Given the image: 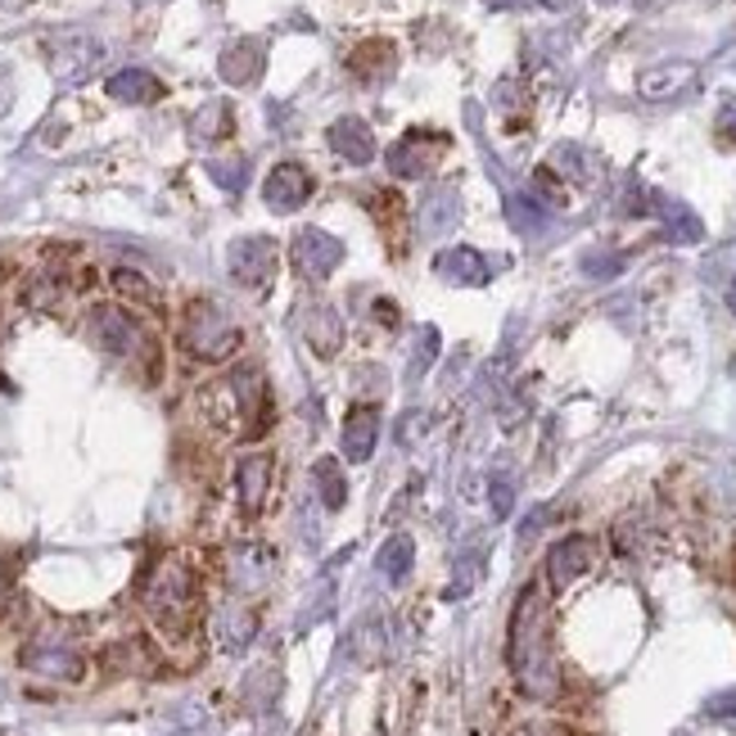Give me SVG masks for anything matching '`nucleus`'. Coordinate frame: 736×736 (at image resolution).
I'll return each mask as SVG.
<instances>
[{
    "instance_id": "obj_23",
    "label": "nucleus",
    "mask_w": 736,
    "mask_h": 736,
    "mask_svg": "<svg viewBox=\"0 0 736 736\" xmlns=\"http://www.w3.org/2000/svg\"><path fill=\"white\" fill-rule=\"evenodd\" d=\"M254 628H258V619H254L249 610H226V615L217 619V637H222V646H226V650H239V646H249Z\"/></svg>"
},
{
    "instance_id": "obj_9",
    "label": "nucleus",
    "mask_w": 736,
    "mask_h": 736,
    "mask_svg": "<svg viewBox=\"0 0 736 736\" xmlns=\"http://www.w3.org/2000/svg\"><path fill=\"white\" fill-rule=\"evenodd\" d=\"M375 439H380V412H375V406H366V402L349 406V421H344V457H349L353 465L371 461Z\"/></svg>"
},
{
    "instance_id": "obj_21",
    "label": "nucleus",
    "mask_w": 736,
    "mask_h": 736,
    "mask_svg": "<svg viewBox=\"0 0 736 736\" xmlns=\"http://www.w3.org/2000/svg\"><path fill=\"white\" fill-rule=\"evenodd\" d=\"M439 276H448V281H465V285H479L483 276H488V267H483V258L474 254V249H448V254H439Z\"/></svg>"
},
{
    "instance_id": "obj_10",
    "label": "nucleus",
    "mask_w": 736,
    "mask_h": 736,
    "mask_svg": "<svg viewBox=\"0 0 736 736\" xmlns=\"http://www.w3.org/2000/svg\"><path fill=\"white\" fill-rule=\"evenodd\" d=\"M235 483H239V507L249 516H258L267 493H272V457H263V452L244 457L239 470H235Z\"/></svg>"
},
{
    "instance_id": "obj_31",
    "label": "nucleus",
    "mask_w": 736,
    "mask_h": 736,
    "mask_svg": "<svg viewBox=\"0 0 736 736\" xmlns=\"http://www.w3.org/2000/svg\"><path fill=\"white\" fill-rule=\"evenodd\" d=\"M709 714H714V718H727V714H736V691H723V696H714V700H709Z\"/></svg>"
},
{
    "instance_id": "obj_6",
    "label": "nucleus",
    "mask_w": 736,
    "mask_h": 736,
    "mask_svg": "<svg viewBox=\"0 0 736 736\" xmlns=\"http://www.w3.org/2000/svg\"><path fill=\"white\" fill-rule=\"evenodd\" d=\"M344 258V244L335 239V235H325V230H303L298 239H294V267L303 272V276H331V267Z\"/></svg>"
},
{
    "instance_id": "obj_7",
    "label": "nucleus",
    "mask_w": 736,
    "mask_h": 736,
    "mask_svg": "<svg viewBox=\"0 0 736 736\" xmlns=\"http://www.w3.org/2000/svg\"><path fill=\"white\" fill-rule=\"evenodd\" d=\"M91 335H96V344L105 349V353H136V344H140V331H136V321H131V312H122V307H96V316H91Z\"/></svg>"
},
{
    "instance_id": "obj_19",
    "label": "nucleus",
    "mask_w": 736,
    "mask_h": 736,
    "mask_svg": "<svg viewBox=\"0 0 736 736\" xmlns=\"http://www.w3.org/2000/svg\"><path fill=\"white\" fill-rule=\"evenodd\" d=\"M349 68H353L362 81H384V77L393 72V46H389V41H366V46L353 50Z\"/></svg>"
},
{
    "instance_id": "obj_28",
    "label": "nucleus",
    "mask_w": 736,
    "mask_h": 736,
    "mask_svg": "<svg viewBox=\"0 0 736 736\" xmlns=\"http://www.w3.org/2000/svg\"><path fill=\"white\" fill-rule=\"evenodd\" d=\"M208 173H213V181H222L226 190H239V186H244V158H239V163H208Z\"/></svg>"
},
{
    "instance_id": "obj_17",
    "label": "nucleus",
    "mask_w": 736,
    "mask_h": 736,
    "mask_svg": "<svg viewBox=\"0 0 736 736\" xmlns=\"http://www.w3.org/2000/svg\"><path fill=\"white\" fill-rule=\"evenodd\" d=\"M28 669L46 674V678H63V683H77L81 678V660L72 656V650H59V646H32L23 656Z\"/></svg>"
},
{
    "instance_id": "obj_11",
    "label": "nucleus",
    "mask_w": 736,
    "mask_h": 736,
    "mask_svg": "<svg viewBox=\"0 0 736 736\" xmlns=\"http://www.w3.org/2000/svg\"><path fill=\"white\" fill-rule=\"evenodd\" d=\"M588 565H592V542H588V538H565V542H556L551 556H547V579H551L556 588H569Z\"/></svg>"
},
{
    "instance_id": "obj_30",
    "label": "nucleus",
    "mask_w": 736,
    "mask_h": 736,
    "mask_svg": "<svg viewBox=\"0 0 736 736\" xmlns=\"http://www.w3.org/2000/svg\"><path fill=\"white\" fill-rule=\"evenodd\" d=\"M718 131L736 145V96H732V100H723V109H718Z\"/></svg>"
},
{
    "instance_id": "obj_20",
    "label": "nucleus",
    "mask_w": 736,
    "mask_h": 736,
    "mask_svg": "<svg viewBox=\"0 0 736 736\" xmlns=\"http://www.w3.org/2000/svg\"><path fill=\"white\" fill-rule=\"evenodd\" d=\"M312 479H316V488H321L325 511H340V507L349 502V483H344V470H340L335 457H321V461L312 465Z\"/></svg>"
},
{
    "instance_id": "obj_33",
    "label": "nucleus",
    "mask_w": 736,
    "mask_h": 736,
    "mask_svg": "<svg viewBox=\"0 0 736 736\" xmlns=\"http://www.w3.org/2000/svg\"><path fill=\"white\" fill-rule=\"evenodd\" d=\"M727 303H732V312H736V281H732V290H727Z\"/></svg>"
},
{
    "instance_id": "obj_12",
    "label": "nucleus",
    "mask_w": 736,
    "mask_h": 736,
    "mask_svg": "<svg viewBox=\"0 0 736 736\" xmlns=\"http://www.w3.org/2000/svg\"><path fill=\"white\" fill-rule=\"evenodd\" d=\"M105 91H109L118 105H154V100L163 96V81H158L154 72H145V68H122V72H114V77L105 81Z\"/></svg>"
},
{
    "instance_id": "obj_16",
    "label": "nucleus",
    "mask_w": 736,
    "mask_h": 736,
    "mask_svg": "<svg viewBox=\"0 0 736 736\" xmlns=\"http://www.w3.org/2000/svg\"><path fill=\"white\" fill-rule=\"evenodd\" d=\"M691 77H696V68L691 63H665V68H650V72H641V96L646 100H669V96H678L683 87H691Z\"/></svg>"
},
{
    "instance_id": "obj_26",
    "label": "nucleus",
    "mask_w": 736,
    "mask_h": 736,
    "mask_svg": "<svg viewBox=\"0 0 736 736\" xmlns=\"http://www.w3.org/2000/svg\"><path fill=\"white\" fill-rule=\"evenodd\" d=\"M452 222H457V195L452 190H439L425 204V230H448Z\"/></svg>"
},
{
    "instance_id": "obj_3",
    "label": "nucleus",
    "mask_w": 736,
    "mask_h": 736,
    "mask_svg": "<svg viewBox=\"0 0 736 736\" xmlns=\"http://www.w3.org/2000/svg\"><path fill=\"white\" fill-rule=\"evenodd\" d=\"M186 344L199 353V357H208V362H222L226 353H235L239 349V331L235 325L217 312V307H190V316H186Z\"/></svg>"
},
{
    "instance_id": "obj_15",
    "label": "nucleus",
    "mask_w": 736,
    "mask_h": 736,
    "mask_svg": "<svg viewBox=\"0 0 736 736\" xmlns=\"http://www.w3.org/2000/svg\"><path fill=\"white\" fill-rule=\"evenodd\" d=\"M272 569H276V556L267 547H239L235 551V569H230V583L244 588V592H254L272 579Z\"/></svg>"
},
{
    "instance_id": "obj_27",
    "label": "nucleus",
    "mask_w": 736,
    "mask_h": 736,
    "mask_svg": "<svg viewBox=\"0 0 736 736\" xmlns=\"http://www.w3.org/2000/svg\"><path fill=\"white\" fill-rule=\"evenodd\" d=\"M665 217H669V230H674L683 244H696V239H700V222H696L683 204H665Z\"/></svg>"
},
{
    "instance_id": "obj_8",
    "label": "nucleus",
    "mask_w": 736,
    "mask_h": 736,
    "mask_svg": "<svg viewBox=\"0 0 736 736\" xmlns=\"http://www.w3.org/2000/svg\"><path fill=\"white\" fill-rule=\"evenodd\" d=\"M100 55H105V46H100V41H91V37L72 32V37H63V41L55 46L50 68L59 72V81H81V77H87V72L100 63Z\"/></svg>"
},
{
    "instance_id": "obj_25",
    "label": "nucleus",
    "mask_w": 736,
    "mask_h": 736,
    "mask_svg": "<svg viewBox=\"0 0 736 736\" xmlns=\"http://www.w3.org/2000/svg\"><path fill=\"white\" fill-rule=\"evenodd\" d=\"M109 281H114L118 294H127V298H136V303H154V298H158V290H154L140 272H131V267H118Z\"/></svg>"
},
{
    "instance_id": "obj_18",
    "label": "nucleus",
    "mask_w": 736,
    "mask_h": 736,
    "mask_svg": "<svg viewBox=\"0 0 736 736\" xmlns=\"http://www.w3.org/2000/svg\"><path fill=\"white\" fill-rule=\"evenodd\" d=\"M389 168H393L398 177H421V173H430V149H425V136H421V131L402 136V140L389 149Z\"/></svg>"
},
{
    "instance_id": "obj_4",
    "label": "nucleus",
    "mask_w": 736,
    "mask_h": 736,
    "mask_svg": "<svg viewBox=\"0 0 736 736\" xmlns=\"http://www.w3.org/2000/svg\"><path fill=\"white\" fill-rule=\"evenodd\" d=\"M230 272H235V281H239V285L258 290V285H267V281H272V272H276V249H272V244H267L263 235L239 239L235 249H230Z\"/></svg>"
},
{
    "instance_id": "obj_2",
    "label": "nucleus",
    "mask_w": 736,
    "mask_h": 736,
    "mask_svg": "<svg viewBox=\"0 0 736 736\" xmlns=\"http://www.w3.org/2000/svg\"><path fill=\"white\" fill-rule=\"evenodd\" d=\"M195 601H199V588H195V575L181 565V560H168L158 565V575L145 592V606L154 615V624L163 632H186L190 628V615H195Z\"/></svg>"
},
{
    "instance_id": "obj_24",
    "label": "nucleus",
    "mask_w": 736,
    "mask_h": 736,
    "mask_svg": "<svg viewBox=\"0 0 736 736\" xmlns=\"http://www.w3.org/2000/svg\"><path fill=\"white\" fill-rule=\"evenodd\" d=\"M226 131H230V109H226L222 100L204 105V114L195 118V136H199V140H217V136H226Z\"/></svg>"
},
{
    "instance_id": "obj_5",
    "label": "nucleus",
    "mask_w": 736,
    "mask_h": 736,
    "mask_svg": "<svg viewBox=\"0 0 736 736\" xmlns=\"http://www.w3.org/2000/svg\"><path fill=\"white\" fill-rule=\"evenodd\" d=\"M307 195H312V173L298 168V163H276L272 177H267V186H263V199H267L276 213H294V208H303Z\"/></svg>"
},
{
    "instance_id": "obj_22",
    "label": "nucleus",
    "mask_w": 736,
    "mask_h": 736,
    "mask_svg": "<svg viewBox=\"0 0 736 736\" xmlns=\"http://www.w3.org/2000/svg\"><path fill=\"white\" fill-rule=\"evenodd\" d=\"M412 560H416V547H412V538H389L384 547H380V575L389 579V583H402L406 575H412Z\"/></svg>"
},
{
    "instance_id": "obj_13",
    "label": "nucleus",
    "mask_w": 736,
    "mask_h": 736,
    "mask_svg": "<svg viewBox=\"0 0 736 736\" xmlns=\"http://www.w3.org/2000/svg\"><path fill=\"white\" fill-rule=\"evenodd\" d=\"M331 149L362 168V163L375 158V136H371V127H366L362 118H340V122L331 127Z\"/></svg>"
},
{
    "instance_id": "obj_29",
    "label": "nucleus",
    "mask_w": 736,
    "mask_h": 736,
    "mask_svg": "<svg viewBox=\"0 0 736 736\" xmlns=\"http://www.w3.org/2000/svg\"><path fill=\"white\" fill-rule=\"evenodd\" d=\"M511 507H516V488L507 479H498L493 483V516L502 520V516H511Z\"/></svg>"
},
{
    "instance_id": "obj_32",
    "label": "nucleus",
    "mask_w": 736,
    "mask_h": 736,
    "mask_svg": "<svg viewBox=\"0 0 736 736\" xmlns=\"http://www.w3.org/2000/svg\"><path fill=\"white\" fill-rule=\"evenodd\" d=\"M28 0H0V10H23Z\"/></svg>"
},
{
    "instance_id": "obj_1",
    "label": "nucleus",
    "mask_w": 736,
    "mask_h": 736,
    "mask_svg": "<svg viewBox=\"0 0 736 736\" xmlns=\"http://www.w3.org/2000/svg\"><path fill=\"white\" fill-rule=\"evenodd\" d=\"M511 669L524 683L529 696H551L556 691V674L547 660V619H542V592L524 588L520 606L511 615Z\"/></svg>"
},
{
    "instance_id": "obj_14",
    "label": "nucleus",
    "mask_w": 736,
    "mask_h": 736,
    "mask_svg": "<svg viewBox=\"0 0 736 736\" xmlns=\"http://www.w3.org/2000/svg\"><path fill=\"white\" fill-rule=\"evenodd\" d=\"M258 72H263V46H258V41H235V46H226V55H222V77L230 81V87H254Z\"/></svg>"
}]
</instances>
